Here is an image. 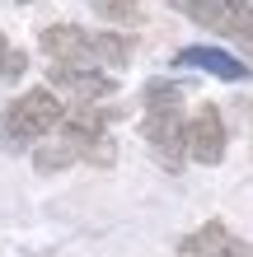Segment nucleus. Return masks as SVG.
<instances>
[{
    "instance_id": "1",
    "label": "nucleus",
    "mask_w": 253,
    "mask_h": 257,
    "mask_svg": "<svg viewBox=\"0 0 253 257\" xmlns=\"http://www.w3.org/2000/svg\"><path fill=\"white\" fill-rule=\"evenodd\" d=\"M61 94L47 84V89H28V94H19L5 108V131L14 145H28V141H42V136H52L56 126H61Z\"/></svg>"
},
{
    "instance_id": "2",
    "label": "nucleus",
    "mask_w": 253,
    "mask_h": 257,
    "mask_svg": "<svg viewBox=\"0 0 253 257\" xmlns=\"http://www.w3.org/2000/svg\"><path fill=\"white\" fill-rule=\"evenodd\" d=\"M178 14H188L197 28L220 38H239L253 47V0H174Z\"/></svg>"
},
{
    "instance_id": "3",
    "label": "nucleus",
    "mask_w": 253,
    "mask_h": 257,
    "mask_svg": "<svg viewBox=\"0 0 253 257\" xmlns=\"http://www.w3.org/2000/svg\"><path fill=\"white\" fill-rule=\"evenodd\" d=\"M141 136H145V145H150V155L159 159V169L178 173L188 164V122H183V108L145 112L141 117Z\"/></svg>"
},
{
    "instance_id": "4",
    "label": "nucleus",
    "mask_w": 253,
    "mask_h": 257,
    "mask_svg": "<svg viewBox=\"0 0 253 257\" xmlns=\"http://www.w3.org/2000/svg\"><path fill=\"white\" fill-rule=\"evenodd\" d=\"M38 42H42V56L56 66H99L94 33H85L80 24H52L38 33Z\"/></svg>"
},
{
    "instance_id": "5",
    "label": "nucleus",
    "mask_w": 253,
    "mask_h": 257,
    "mask_svg": "<svg viewBox=\"0 0 253 257\" xmlns=\"http://www.w3.org/2000/svg\"><path fill=\"white\" fill-rule=\"evenodd\" d=\"M47 84L56 89V94H66L70 103H99V98L117 94V80H108L99 66H56L52 61Z\"/></svg>"
},
{
    "instance_id": "6",
    "label": "nucleus",
    "mask_w": 253,
    "mask_h": 257,
    "mask_svg": "<svg viewBox=\"0 0 253 257\" xmlns=\"http://www.w3.org/2000/svg\"><path fill=\"white\" fill-rule=\"evenodd\" d=\"M225 117H220L216 103H202L197 112L188 117V159L197 164H220L225 159Z\"/></svg>"
},
{
    "instance_id": "7",
    "label": "nucleus",
    "mask_w": 253,
    "mask_h": 257,
    "mask_svg": "<svg viewBox=\"0 0 253 257\" xmlns=\"http://www.w3.org/2000/svg\"><path fill=\"white\" fill-rule=\"evenodd\" d=\"M178 252H183V257H253V248L244 243L239 234H230L220 220L202 224V229H192L183 243H178Z\"/></svg>"
},
{
    "instance_id": "8",
    "label": "nucleus",
    "mask_w": 253,
    "mask_h": 257,
    "mask_svg": "<svg viewBox=\"0 0 253 257\" xmlns=\"http://www.w3.org/2000/svg\"><path fill=\"white\" fill-rule=\"evenodd\" d=\"M174 66H192V70H206V75H216V80H230V84L248 80V66L239 61V56L220 52V47H183V52L174 56Z\"/></svg>"
},
{
    "instance_id": "9",
    "label": "nucleus",
    "mask_w": 253,
    "mask_h": 257,
    "mask_svg": "<svg viewBox=\"0 0 253 257\" xmlns=\"http://www.w3.org/2000/svg\"><path fill=\"white\" fill-rule=\"evenodd\" d=\"M94 56H99V66L122 70V66H131V56H136V42H131V33L103 28V33H94Z\"/></svg>"
},
{
    "instance_id": "10",
    "label": "nucleus",
    "mask_w": 253,
    "mask_h": 257,
    "mask_svg": "<svg viewBox=\"0 0 253 257\" xmlns=\"http://www.w3.org/2000/svg\"><path fill=\"white\" fill-rule=\"evenodd\" d=\"M94 14L103 24H117V28H141L145 24V5L141 0H89Z\"/></svg>"
},
{
    "instance_id": "11",
    "label": "nucleus",
    "mask_w": 253,
    "mask_h": 257,
    "mask_svg": "<svg viewBox=\"0 0 253 257\" xmlns=\"http://www.w3.org/2000/svg\"><path fill=\"white\" fill-rule=\"evenodd\" d=\"M141 103H145V112L183 108V84H178V80H164V75H155V80H145V89H141Z\"/></svg>"
},
{
    "instance_id": "12",
    "label": "nucleus",
    "mask_w": 253,
    "mask_h": 257,
    "mask_svg": "<svg viewBox=\"0 0 253 257\" xmlns=\"http://www.w3.org/2000/svg\"><path fill=\"white\" fill-rule=\"evenodd\" d=\"M75 159H80V155H75V145L61 141V136L33 150V169H38V173H61V169H70Z\"/></svg>"
},
{
    "instance_id": "13",
    "label": "nucleus",
    "mask_w": 253,
    "mask_h": 257,
    "mask_svg": "<svg viewBox=\"0 0 253 257\" xmlns=\"http://www.w3.org/2000/svg\"><path fill=\"white\" fill-rule=\"evenodd\" d=\"M24 70H28V52H19V47H10L5 56H0V80H5V84H10V80H19Z\"/></svg>"
},
{
    "instance_id": "14",
    "label": "nucleus",
    "mask_w": 253,
    "mask_h": 257,
    "mask_svg": "<svg viewBox=\"0 0 253 257\" xmlns=\"http://www.w3.org/2000/svg\"><path fill=\"white\" fill-rule=\"evenodd\" d=\"M5 52H10V42H5V33H0V56H5Z\"/></svg>"
},
{
    "instance_id": "15",
    "label": "nucleus",
    "mask_w": 253,
    "mask_h": 257,
    "mask_svg": "<svg viewBox=\"0 0 253 257\" xmlns=\"http://www.w3.org/2000/svg\"><path fill=\"white\" fill-rule=\"evenodd\" d=\"M19 5H33V0H19Z\"/></svg>"
}]
</instances>
